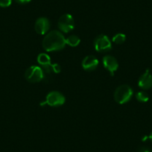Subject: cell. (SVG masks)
Instances as JSON below:
<instances>
[{
    "label": "cell",
    "instance_id": "cell-1",
    "mask_svg": "<svg viewBox=\"0 0 152 152\" xmlns=\"http://www.w3.org/2000/svg\"><path fill=\"white\" fill-rule=\"evenodd\" d=\"M66 38L61 31L57 30L49 32L44 37L42 43L43 49L46 52L62 50L66 46Z\"/></svg>",
    "mask_w": 152,
    "mask_h": 152
},
{
    "label": "cell",
    "instance_id": "cell-2",
    "mask_svg": "<svg viewBox=\"0 0 152 152\" xmlns=\"http://www.w3.org/2000/svg\"><path fill=\"white\" fill-rule=\"evenodd\" d=\"M134 91L130 86L123 84L118 87L114 92V99L117 103L125 104L132 98Z\"/></svg>",
    "mask_w": 152,
    "mask_h": 152
},
{
    "label": "cell",
    "instance_id": "cell-3",
    "mask_svg": "<svg viewBox=\"0 0 152 152\" xmlns=\"http://www.w3.org/2000/svg\"><path fill=\"white\" fill-rule=\"evenodd\" d=\"M25 78L28 82L36 83L43 80V72L41 66H31L26 69Z\"/></svg>",
    "mask_w": 152,
    "mask_h": 152
},
{
    "label": "cell",
    "instance_id": "cell-4",
    "mask_svg": "<svg viewBox=\"0 0 152 152\" xmlns=\"http://www.w3.org/2000/svg\"><path fill=\"white\" fill-rule=\"evenodd\" d=\"M58 26L61 31L64 33H69L75 28L74 18L71 14H64L58 20Z\"/></svg>",
    "mask_w": 152,
    "mask_h": 152
},
{
    "label": "cell",
    "instance_id": "cell-5",
    "mask_svg": "<svg viewBox=\"0 0 152 152\" xmlns=\"http://www.w3.org/2000/svg\"><path fill=\"white\" fill-rule=\"evenodd\" d=\"M94 47L97 52H108L112 49V44L110 38L104 34H100L94 40Z\"/></svg>",
    "mask_w": 152,
    "mask_h": 152
},
{
    "label": "cell",
    "instance_id": "cell-6",
    "mask_svg": "<svg viewBox=\"0 0 152 152\" xmlns=\"http://www.w3.org/2000/svg\"><path fill=\"white\" fill-rule=\"evenodd\" d=\"M65 96L58 91H52L48 93L45 103L51 107L61 106L65 103Z\"/></svg>",
    "mask_w": 152,
    "mask_h": 152
},
{
    "label": "cell",
    "instance_id": "cell-7",
    "mask_svg": "<svg viewBox=\"0 0 152 152\" xmlns=\"http://www.w3.org/2000/svg\"><path fill=\"white\" fill-rule=\"evenodd\" d=\"M50 28V22L46 17H40L35 22L34 29L38 34H45Z\"/></svg>",
    "mask_w": 152,
    "mask_h": 152
},
{
    "label": "cell",
    "instance_id": "cell-8",
    "mask_svg": "<svg viewBox=\"0 0 152 152\" xmlns=\"http://www.w3.org/2000/svg\"><path fill=\"white\" fill-rule=\"evenodd\" d=\"M104 67L109 71L111 75H113L114 72L119 68V64L116 58L112 55H106L102 60Z\"/></svg>",
    "mask_w": 152,
    "mask_h": 152
},
{
    "label": "cell",
    "instance_id": "cell-9",
    "mask_svg": "<svg viewBox=\"0 0 152 152\" xmlns=\"http://www.w3.org/2000/svg\"><path fill=\"white\" fill-rule=\"evenodd\" d=\"M138 86L142 90H149L152 87V75L147 69L139 78Z\"/></svg>",
    "mask_w": 152,
    "mask_h": 152
},
{
    "label": "cell",
    "instance_id": "cell-10",
    "mask_svg": "<svg viewBox=\"0 0 152 152\" xmlns=\"http://www.w3.org/2000/svg\"><path fill=\"white\" fill-rule=\"evenodd\" d=\"M81 65L86 71H93L99 66V60L93 55H88L83 59Z\"/></svg>",
    "mask_w": 152,
    "mask_h": 152
},
{
    "label": "cell",
    "instance_id": "cell-11",
    "mask_svg": "<svg viewBox=\"0 0 152 152\" xmlns=\"http://www.w3.org/2000/svg\"><path fill=\"white\" fill-rule=\"evenodd\" d=\"M37 63L40 66H46L51 64V58L49 55L46 53H41L37 56Z\"/></svg>",
    "mask_w": 152,
    "mask_h": 152
},
{
    "label": "cell",
    "instance_id": "cell-12",
    "mask_svg": "<svg viewBox=\"0 0 152 152\" xmlns=\"http://www.w3.org/2000/svg\"><path fill=\"white\" fill-rule=\"evenodd\" d=\"M81 43V40L77 35H69L66 38V44L72 46V47H76Z\"/></svg>",
    "mask_w": 152,
    "mask_h": 152
},
{
    "label": "cell",
    "instance_id": "cell-13",
    "mask_svg": "<svg viewBox=\"0 0 152 152\" xmlns=\"http://www.w3.org/2000/svg\"><path fill=\"white\" fill-rule=\"evenodd\" d=\"M125 40H126V36L125 34L122 33H118L114 35L112 38V41L116 44H122L125 43Z\"/></svg>",
    "mask_w": 152,
    "mask_h": 152
},
{
    "label": "cell",
    "instance_id": "cell-14",
    "mask_svg": "<svg viewBox=\"0 0 152 152\" xmlns=\"http://www.w3.org/2000/svg\"><path fill=\"white\" fill-rule=\"evenodd\" d=\"M136 99L138 102L145 103L149 100V96L145 91H140L136 94Z\"/></svg>",
    "mask_w": 152,
    "mask_h": 152
},
{
    "label": "cell",
    "instance_id": "cell-15",
    "mask_svg": "<svg viewBox=\"0 0 152 152\" xmlns=\"http://www.w3.org/2000/svg\"><path fill=\"white\" fill-rule=\"evenodd\" d=\"M12 3V0H0V7L7 8L9 7Z\"/></svg>",
    "mask_w": 152,
    "mask_h": 152
},
{
    "label": "cell",
    "instance_id": "cell-16",
    "mask_svg": "<svg viewBox=\"0 0 152 152\" xmlns=\"http://www.w3.org/2000/svg\"><path fill=\"white\" fill-rule=\"evenodd\" d=\"M52 70H53L54 73H55V74L59 73L61 70V66H60L58 64H52Z\"/></svg>",
    "mask_w": 152,
    "mask_h": 152
},
{
    "label": "cell",
    "instance_id": "cell-17",
    "mask_svg": "<svg viewBox=\"0 0 152 152\" xmlns=\"http://www.w3.org/2000/svg\"><path fill=\"white\" fill-rule=\"evenodd\" d=\"M137 152H151L148 147H140L137 150Z\"/></svg>",
    "mask_w": 152,
    "mask_h": 152
},
{
    "label": "cell",
    "instance_id": "cell-18",
    "mask_svg": "<svg viewBox=\"0 0 152 152\" xmlns=\"http://www.w3.org/2000/svg\"><path fill=\"white\" fill-rule=\"evenodd\" d=\"M16 1L20 4H26L30 2L31 0H16Z\"/></svg>",
    "mask_w": 152,
    "mask_h": 152
},
{
    "label": "cell",
    "instance_id": "cell-19",
    "mask_svg": "<svg viewBox=\"0 0 152 152\" xmlns=\"http://www.w3.org/2000/svg\"><path fill=\"white\" fill-rule=\"evenodd\" d=\"M148 139L151 140V142H152V132L151 133L150 135L148 136Z\"/></svg>",
    "mask_w": 152,
    "mask_h": 152
},
{
    "label": "cell",
    "instance_id": "cell-20",
    "mask_svg": "<svg viewBox=\"0 0 152 152\" xmlns=\"http://www.w3.org/2000/svg\"><path fill=\"white\" fill-rule=\"evenodd\" d=\"M151 152H152V151H151Z\"/></svg>",
    "mask_w": 152,
    "mask_h": 152
}]
</instances>
